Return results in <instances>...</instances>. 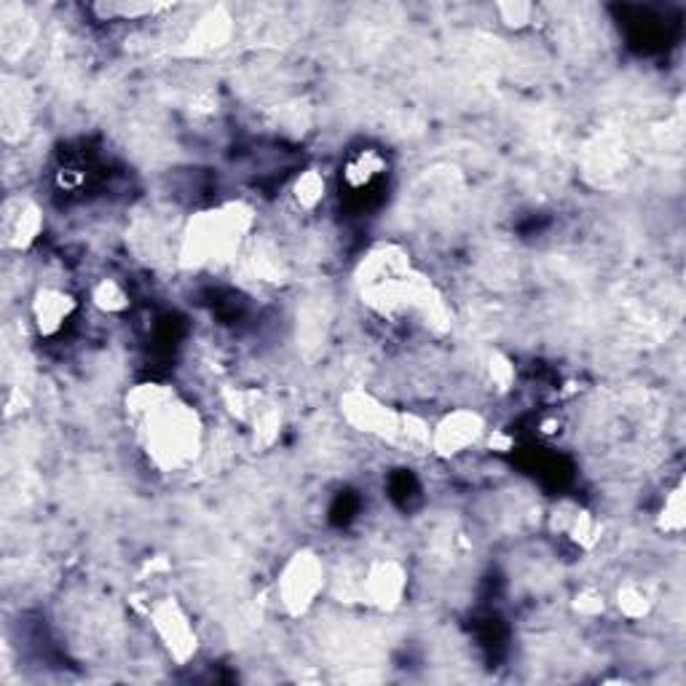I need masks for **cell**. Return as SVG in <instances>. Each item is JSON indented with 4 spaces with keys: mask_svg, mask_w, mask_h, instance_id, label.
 Here are the masks:
<instances>
[{
    "mask_svg": "<svg viewBox=\"0 0 686 686\" xmlns=\"http://www.w3.org/2000/svg\"><path fill=\"white\" fill-rule=\"evenodd\" d=\"M127 415L150 464L161 472H180L202 453L204 427L199 413L167 384H140L127 394Z\"/></svg>",
    "mask_w": 686,
    "mask_h": 686,
    "instance_id": "1",
    "label": "cell"
},
{
    "mask_svg": "<svg viewBox=\"0 0 686 686\" xmlns=\"http://www.w3.org/2000/svg\"><path fill=\"white\" fill-rule=\"evenodd\" d=\"M249 228H253V209L242 202L196 213L180 236V253H177L180 263L188 268L226 263L239 253Z\"/></svg>",
    "mask_w": 686,
    "mask_h": 686,
    "instance_id": "2",
    "label": "cell"
},
{
    "mask_svg": "<svg viewBox=\"0 0 686 686\" xmlns=\"http://www.w3.org/2000/svg\"><path fill=\"white\" fill-rule=\"evenodd\" d=\"M325 587V560L312 547H301L282 564L280 577H276V600L290 617H303L314 609Z\"/></svg>",
    "mask_w": 686,
    "mask_h": 686,
    "instance_id": "3",
    "label": "cell"
},
{
    "mask_svg": "<svg viewBox=\"0 0 686 686\" xmlns=\"http://www.w3.org/2000/svg\"><path fill=\"white\" fill-rule=\"evenodd\" d=\"M150 628H154L158 644L164 646L171 663L188 665L199 651V633L194 628V619L186 606L177 598H158L148 609Z\"/></svg>",
    "mask_w": 686,
    "mask_h": 686,
    "instance_id": "4",
    "label": "cell"
},
{
    "mask_svg": "<svg viewBox=\"0 0 686 686\" xmlns=\"http://www.w3.org/2000/svg\"><path fill=\"white\" fill-rule=\"evenodd\" d=\"M341 415L349 427L357 432L371 434V438L386 440V443L398 445L400 434V411L389 408L375 394L365 389H349L341 398Z\"/></svg>",
    "mask_w": 686,
    "mask_h": 686,
    "instance_id": "5",
    "label": "cell"
},
{
    "mask_svg": "<svg viewBox=\"0 0 686 686\" xmlns=\"http://www.w3.org/2000/svg\"><path fill=\"white\" fill-rule=\"evenodd\" d=\"M486 415L472 408H457L432 424V448L429 453L440 459H457L486 440Z\"/></svg>",
    "mask_w": 686,
    "mask_h": 686,
    "instance_id": "6",
    "label": "cell"
},
{
    "mask_svg": "<svg viewBox=\"0 0 686 686\" xmlns=\"http://www.w3.org/2000/svg\"><path fill=\"white\" fill-rule=\"evenodd\" d=\"M408 592V569L398 558H373L362 571L357 596L367 606L381 611H394Z\"/></svg>",
    "mask_w": 686,
    "mask_h": 686,
    "instance_id": "7",
    "label": "cell"
},
{
    "mask_svg": "<svg viewBox=\"0 0 686 686\" xmlns=\"http://www.w3.org/2000/svg\"><path fill=\"white\" fill-rule=\"evenodd\" d=\"M43 231V213L32 199L11 196L3 204V242L11 249H28Z\"/></svg>",
    "mask_w": 686,
    "mask_h": 686,
    "instance_id": "8",
    "label": "cell"
},
{
    "mask_svg": "<svg viewBox=\"0 0 686 686\" xmlns=\"http://www.w3.org/2000/svg\"><path fill=\"white\" fill-rule=\"evenodd\" d=\"M78 301L72 298L70 293L59 287H41L36 295H32L30 303V316L32 325H36L38 335L43 339H55L65 330V325L70 322V316L76 314Z\"/></svg>",
    "mask_w": 686,
    "mask_h": 686,
    "instance_id": "9",
    "label": "cell"
},
{
    "mask_svg": "<svg viewBox=\"0 0 686 686\" xmlns=\"http://www.w3.org/2000/svg\"><path fill=\"white\" fill-rule=\"evenodd\" d=\"M38 24L22 6H6L0 17V43H3V57L14 62L30 49L36 41Z\"/></svg>",
    "mask_w": 686,
    "mask_h": 686,
    "instance_id": "10",
    "label": "cell"
},
{
    "mask_svg": "<svg viewBox=\"0 0 686 686\" xmlns=\"http://www.w3.org/2000/svg\"><path fill=\"white\" fill-rule=\"evenodd\" d=\"M231 32H234V22L223 9L209 11L207 17H202L199 22L194 24L186 38V49L188 55H209V51L220 49V46L228 43Z\"/></svg>",
    "mask_w": 686,
    "mask_h": 686,
    "instance_id": "11",
    "label": "cell"
},
{
    "mask_svg": "<svg viewBox=\"0 0 686 686\" xmlns=\"http://www.w3.org/2000/svg\"><path fill=\"white\" fill-rule=\"evenodd\" d=\"M384 169H386V161L379 154H375V150H362L357 158H352V161H349V167H346V171H343V177H346L349 188L362 190V188L371 186L375 177L384 175Z\"/></svg>",
    "mask_w": 686,
    "mask_h": 686,
    "instance_id": "12",
    "label": "cell"
},
{
    "mask_svg": "<svg viewBox=\"0 0 686 686\" xmlns=\"http://www.w3.org/2000/svg\"><path fill=\"white\" fill-rule=\"evenodd\" d=\"M325 196H327L325 175H322L320 169L301 171L298 180H295L293 186V199L298 204V209H303V213H314V209L325 202Z\"/></svg>",
    "mask_w": 686,
    "mask_h": 686,
    "instance_id": "13",
    "label": "cell"
},
{
    "mask_svg": "<svg viewBox=\"0 0 686 686\" xmlns=\"http://www.w3.org/2000/svg\"><path fill=\"white\" fill-rule=\"evenodd\" d=\"M615 604H617L619 615H623L625 619H630V623H638V619H646L651 615V606H655V600H651V596L646 592L644 585L628 582L617 590Z\"/></svg>",
    "mask_w": 686,
    "mask_h": 686,
    "instance_id": "14",
    "label": "cell"
},
{
    "mask_svg": "<svg viewBox=\"0 0 686 686\" xmlns=\"http://www.w3.org/2000/svg\"><path fill=\"white\" fill-rule=\"evenodd\" d=\"M91 303H95L102 314L118 316L131 306V298L127 287H124L118 280H100L95 287H91Z\"/></svg>",
    "mask_w": 686,
    "mask_h": 686,
    "instance_id": "15",
    "label": "cell"
},
{
    "mask_svg": "<svg viewBox=\"0 0 686 686\" xmlns=\"http://www.w3.org/2000/svg\"><path fill=\"white\" fill-rule=\"evenodd\" d=\"M686 507H684V486L676 483L665 493L663 510L657 514V529L668 537H678L686 526Z\"/></svg>",
    "mask_w": 686,
    "mask_h": 686,
    "instance_id": "16",
    "label": "cell"
},
{
    "mask_svg": "<svg viewBox=\"0 0 686 686\" xmlns=\"http://www.w3.org/2000/svg\"><path fill=\"white\" fill-rule=\"evenodd\" d=\"M571 606L582 619H596L600 615H606L609 600H606V596L598 590V587H582V590L577 592V598H574Z\"/></svg>",
    "mask_w": 686,
    "mask_h": 686,
    "instance_id": "17",
    "label": "cell"
},
{
    "mask_svg": "<svg viewBox=\"0 0 686 686\" xmlns=\"http://www.w3.org/2000/svg\"><path fill=\"white\" fill-rule=\"evenodd\" d=\"M497 14H499V22L504 24V28L523 30L533 22V14H537V9H533L531 3H499Z\"/></svg>",
    "mask_w": 686,
    "mask_h": 686,
    "instance_id": "18",
    "label": "cell"
},
{
    "mask_svg": "<svg viewBox=\"0 0 686 686\" xmlns=\"http://www.w3.org/2000/svg\"><path fill=\"white\" fill-rule=\"evenodd\" d=\"M488 371H491V379L497 381L501 389H507V384H512V379H514L512 362L507 357H501V354H493L491 362H488Z\"/></svg>",
    "mask_w": 686,
    "mask_h": 686,
    "instance_id": "19",
    "label": "cell"
}]
</instances>
